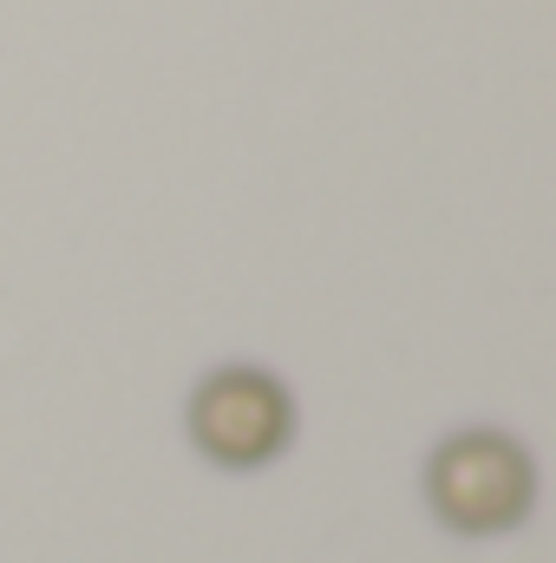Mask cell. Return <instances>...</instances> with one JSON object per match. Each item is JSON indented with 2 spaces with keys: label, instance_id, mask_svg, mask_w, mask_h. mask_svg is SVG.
I'll return each mask as SVG.
<instances>
[{
  "label": "cell",
  "instance_id": "6da1fadb",
  "mask_svg": "<svg viewBox=\"0 0 556 563\" xmlns=\"http://www.w3.org/2000/svg\"><path fill=\"white\" fill-rule=\"evenodd\" d=\"M425 498L438 511L445 531L458 538H491V531H518L537 505V465L511 432L491 426H465L452 432L432 465H425Z\"/></svg>",
  "mask_w": 556,
  "mask_h": 563
},
{
  "label": "cell",
  "instance_id": "7a4b0ae2",
  "mask_svg": "<svg viewBox=\"0 0 556 563\" xmlns=\"http://www.w3.org/2000/svg\"><path fill=\"white\" fill-rule=\"evenodd\" d=\"M294 439V394L269 367H216L190 394V445L223 472H256Z\"/></svg>",
  "mask_w": 556,
  "mask_h": 563
}]
</instances>
